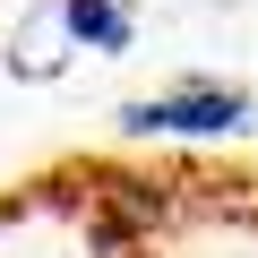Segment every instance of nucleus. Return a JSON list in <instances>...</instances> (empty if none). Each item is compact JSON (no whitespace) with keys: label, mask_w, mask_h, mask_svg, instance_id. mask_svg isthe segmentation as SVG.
Masks as SVG:
<instances>
[{"label":"nucleus","mask_w":258,"mask_h":258,"mask_svg":"<svg viewBox=\"0 0 258 258\" xmlns=\"http://www.w3.org/2000/svg\"><path fill=\"white\" fill-rule=\"evenodd\" d=\"M241 120H249V95H164L129 112V129H241Z\"/></svg>","instance_id":"obj_1"},{"label":"nucleus","mask_w":258,"mask_h":258,"mask_svg":"<svg viewBox=\"0 0 258 258\" xmlns=\"http://www.w3.org/2000/svg\"><path fill=\"white\" fill-rule=\"evenodd\" d=\"M69 26H78V35H95V43H112V52L129 43V18L112 9V0H69Z\"/></svg>","instance_id":"obj_2"}]
</instances>
